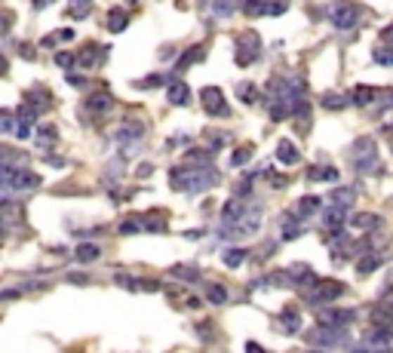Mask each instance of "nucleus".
I'll list each match as a JSON object with an SVG mask.
<instances>
[{
	"instance_id": "nucleus-1",
	"label": "nucleus",
	"mask_w": 393,
	"mask_h": 353,
	"mask_svg": "<svg viewBox=\"0 0 393 353\" xmlns=\"http://www.w3.org/2000/svg\"><path fill=\"white\" fill-rule=\"evenodd\" d=\"M169 184L175 191H185V194H203V191L219 184V172L212 166H197V163H185L169 169Z\"/></svg>"
},
{
	"instance_id": "nucleus-2",
	"label": "nucleus",
	"mask_w": 393,
	"mask_h": 353,
	"mask_svg": "<svg viewBox=\"0 0 393 353\" xmlns=\"http://www.w3.org/2000/svg\"><path fill=\"white\" fill-rule=\"evenodd\" d=\"M354 169L359 175L378 172V145L372 139H356L354 145Z\"/></svg>"
},
{
	"instance_id": "nucleus-3",
	"label": "nucleus",
	"mask_w": 393,
	"mask_h": 353,
	"mask_svg": "<svg viewBox=\"0 0 393 353\" xmlns=\"http://www.w3.org/2000/svg\"><path fill=\"white\" fill-rule=\"evenodd\" d=\"M307 341H311L314 347H347V329L316 323V329L307 335Z\"/></svg>"
},
{
	"instance_id": "nucleus-4",
	"label": "nucleus",
	"mask_w": 393,
	"mask_h": 353,
	"mask_svg": "<svg viewBox=\"0 0 393 353\" xmlns=\"http://www.w3.org/2000/svg\"><path fill=\"white\" fill-rule=\"evenodd\" d=\"M262 58V37H258V31H243V34L237 37V65H252Z\"/></svg>"
},
{
	"instance_id": "nucleus-5",
	"label": "nucleus",
	"mask_w": 393,
	"mask_h": 353,
	"mask_svg": "<svg viewBox=\"0 0 393 353\" xmlns=\"http://www.w3.org/2000/svg\"><path fill=\"white\" fill-rule=\"evenodd\" d=\"M344 295V283L338 280H314V292L307 295V304H332Z\"/></svg>"
},
{
	"instance_id": "nucleus-6",
	"label": "nucleus",
	"mask_w": 393,
	"mask_h": 353,
	"mask_svg": "<svg viewBox=\"0 0 393 353\" xmlns=\"http://www.w3.org/2000/svg\"><path fill=\"white\" fill-rule=\"evenodd\" d=\"M200 105H203V111L209 117H228L231 114L228 98H224V92L219 86H203L200 89Z\"/></svg>"
},
{
	"instance_id": "nucleus-7",
	"label": "nucleus",
	"mask_w": 393,
	"mask_h": 353,
	"mask_svg": "<svg viewBox=\"0 0 393 353\" xmlns=\"http://www.w3.org/2000/svg\"><path fill=\"white\" fill-rule=\"evenodd\" d=\"M329 22L335 25L338 31H350L359 22V6L356 4H347V0H341V4H332L329 6Z\"/></svg>"
},
{
	"instance_id": "nucleus-8",
	"label": "nucleus",
	"mask_w": 393,
	"mask_h": 353,
	"mask_svg": "<svg viewBox=\"0 0 393 353\" xmlns=\"http://www.w3.org/2000/svg\"><path fill=\"white\" fill-rule=\"evenodd\" d=\"M145 129L148 126L141 120H123L120 129H117V145H120L123 150H127L129 145H138V141L145 139Z\"/></svg>"
},
{
	"instance_id": "nucleus-9",
	"label": "nucleus",
	"mask_w": 393,
	"mask_h": 353,
	"mask_svg": "<svg viewBox=\"0 0 393 353\" xmlns=\"http://www.w3.org/2000/svg\"><path fill=\"white\" fill-rule=\"evenodd\" d=\"M323 218V224L329 231H335V228H344V222H347V206H338V203H326V206H320V212H316Z\"/></svg>"
},
{
	"instance_id": "nucleus-10",
	"label": "nucleus",
	"mask_w": 393,
	"mask_h": 353,
	"mask_svg": "<svg viewBox=\"0 0 393 353\" xmlns=\"http://www.w3.org/2000/svg\"><path fill=\"white\" fill-rule=\"evenodd\" d=\"M83 108H86L89 114H98V117H102V114H108V111L114 108V96H111L108 89H98V92H93V96L86 98V105H83Z\"/></svg>"
},
{
	"instance_id": "nucleus-11",
	"label": "nucleus",
	"mask_w": 393,
	"mask_h": 353,
	"mask_svg": "<svg viewBox=\"0 0 393 353\" xmlns=\"http://www.w3.org/2000/svg\"><path fill=\"white\" fill-rule=\"evenodd\" d=\"M34 188H40V175L31 169H15L13 181L6 184V191H34Z\"/></svg>"
},
{
	"instance_id": "nucleus-12",
	"label": "nucleus",
	"mask_w": 393,
	"mask_h": 353,
	"mask_svg": "<svg viewBox=\"0 0 393 353\" xmlns=\"http://www.w3.org/2000/svg\"><path fill=\"white\" fill-rule=\"evenodd\" d=\"M350 319H354V310H323V314H316V323L338 326V329H347Z\"/></svg>"
},
{
	"instance_id": "nucleus-13",
	"label": "nucleus",
	"mask_w": 393,
	"mask_h": 353,
	"mask_svg": "<svg viewBox=\"0 0 393 353\" xmlns=\"http://www.w3.org/2000/svg\"><path fill=\"white\" fill-rule=\"evenodd\" d=\"M277 160H280L283 166H295L298 160H301V150L295 148V141L280 139V141H277Z\"/></svg>"
},
{
	"instance_id": "nucleus-14",
	"label": "nucleus",
	"mask_w": 393,
	"mask_h": 353,
	"mask_svg": "<svg viewBox=\"0 0 393 353\" xmlns=\"http://www.w3.org/2000/svg\"><path fill=\"white\" fill-rule=\"evenodd\" d=\"M166 98H169V105H188L191 98V89L185 80H172L169 86H166Z\"/></svg>"
},
{
	"instance_id": "nucleus-15",
	"label": "nucleus",
	"mask_w": 393,
	"mask_h": 353,
	"mask_svg": "<svg viewBox=\"0 0 393 353\" xmlns=\"http://www.w3.org/2000/svg\"><path fill=\"white\" fill-rule=\"evenodd\" d=\"M320 206H323L320 197H301L295 203V218H311V215L320 212Z\"/></svg>"
},
{
	"instance_id": "nucleus-16",
	"label": "nucleus",
	"mask_w": 393,
	"mask_h": 353,
	"mask_svg": "<svg viewBox=\"0 0 393 353\" xmlns=\"http://www.w3.org/2000/svg\"><path fill=\"white\" fill-rule=\"evenodd\" d=\"M280 326H283V332H289V335L298 332V329H301V314H298V310L292 307V304L283 307V310H280Z\"/></svg>"
},
{
	"instance_id": "nucleus-17",
	"label": "nucleus",
	"mask_w": 393,
	"mask_h": 353,
	"mask_svg": "<svg viewBox=\"0 0 393 353\" xmlns=\"http://www.w3.org/2000/svg\"><path fill=\"white\" fill-rule=\"evenodd\" d=\"M102 56H105V49H98L96 44H89V46H83V53L77 56V65H80V68H93V65L102 62Z\"/></svg>"
},
{
	"instance_id": "nucleus-18",
	"label": "nucleus",
	"mask_w": 393,
	"mask_h": 353,
	"mask_svg": "<svg viewBox=\"0 0 393 353\" xmlns=\"http://www.w3.org/2000/svg\"><path fill=\"white\" fill-rule=\"evenodd\" d=\"M127 25H129V13L127 10H111L108 13V31H111V34H123Z\"/></svg>"
},
{
	"instance_id": "nucleus-19",
	"label": "nucleus",
	"mask_w": 393,
	"mask_h": 353,
	"mask_svg": "<svg viewBox=\"0 0 393 353\" xmlns=\"http://www.w3.org/2000/svg\"><path fill=\"white\" fill-rule=\"evenodd\" d=\"M49 102H53V96H49L46 89H31L28 96H25V105H28V108H34L37 114L44 111V108H49Z\"/></svg>"
},
{
	"instance_id": "nucleus-20",
	"label": "nucleus",
	"mask_w": 393,
	"mask_h": 353,
	"mask_svg": "<svg viewBox=\"0 0 393 353\" xmlns=\"http://www.w3.org/2000/svg\"><path fill=\"white\" fill-rule=\"evenodd\" d=\"M350 98L344 96V92H326V96H320V105L326 108V111H344Z\"/></svg>"
},
{
	"instance_id": "nucleus-21",
	"label": "nucleus",
	"mask_w": 393,
	"mask_h": 353,
	"mask_svg": "<svg viewBox=\"0 0 393 353\" xmlns=\"http://www.w3.org/2000/svg\"><path fill=\"white\" fill-rule=\"evenodd\" d=\"M286 276H292V283H298V285H314V271L307 264H295V267H289Z\"/></svg>"
},
{
	"instance_id": "nucleus-22",
	"label": "nucleus",
	"mask_w": 393,
	"mask_h": 353,
	"mask_svg": "<svg viewBox=\"0 0 393 353\" xmlns=\"http://www.w3.org/2000/svg\"><path fill=\"white\" fill-rule=\"evenodd\" d=\"M98 255H102V249H98L96 243H80V246L74 249V258H77L80 264H89V262H96Z\"/></svg>"
},
{
	"instance_id": "nucleus-23",
	"label": "nucleus",
	"mask_w": 393,
	"mask_h": 353,
	"mask_svg": "<svg viewBox=\"0 0 393 353\" xmlns=\"http://www.w3.org/2000/svg\"><path fill=\"white\" fill-rule=\"evenodd\" d=\"M350 224H354V228H375V231H381L384 228V218L372 215V212H359V215L350 218Z\"/></svg>"
},
{
	"instance_id": "nucleus-24",
	"label": "nucleus",
	"mask_w": 393,
	"mask_h": 353,
	"mask_svg": "<svg viewBox=\"0 0 393 353\" xmlns=\"http://www.w3.org/2000/svg\"><path fill=\"white\" fill-rule=\"evenodd\" d=\"M138 222H141V228L150 233H166V215L163 212H150L145 218H138Z\"/></svg>"
},
{
	"instance_id": "nucleus-25",
	"label": "nucleus",
	"mask_w": 393,
	"mask_h": 353,
	"mask_svg": "<svg viewBox=\"0 0 393 353\" xmlns=\"http://www.w3.org/2000/svg\"><path fill=\"white\" fill-rule=\"evenodd\" d=\"M203 56H206V46H191L185 56H181V62L175 65L179 71H188L191 65H197V62H203Z\"/></svg>"
},
{
	"instance_id": "nucleus-26",
	"label": "nucleus",
	"mask_w": 393,
	"mask_h": 353,
	"mask_svg": "<svg viewBox=\"0 0 393 353\" xmlns=\"http://www.w3.org/2000/svg\"><path fill=\"white\" fill-rule=\"evenodd\" d=\"M93 13V0H68V15L71 19H86Z\"/></svg>"
},
{
	"instance_id": "nucleus-27",
	"label": "nucleus",
	"mask_w": 393,
	"mask_h": 353,
	"mask_svg": "<svg viewBox=\"0 0 393 353\" xmlns=\"http://www.w3.org/2000/svg\"><path fill=\"white\" fill-rule=\"evenodd\" d=\"M172 276H175V280H181V283H197L200 280V271H197V267H191V264H175L172 267Z\"/></svg>"
},
{
	"instance_id": "nucleus-28",
	"label": "nucleus",
	"mask_w": 393,
	"mask_h": 353,
	"mask_svg": "<svg viewBox=\"0 0 393 353\" xmlns=\"http://www.w3.org/2000/svg\"><path fill=\"white\" fill-rule=\"evenodd\" d=\"M246 255H249L246 249H228V252H224V255H221V262H224V264H228L231 271H233V267L246 264Z\"/></svg>"
},
{
	"instance_id": "nucleus-29",
	"label": "nucleus",
	"mask_w": 393,
	"mask_h": 353,
	"mask_svg": "<svg viewBox=\"0 0 393 353\" xmlns=\"http://www.w3.org/2000/svg\"><path fill=\"white\" fill-rule=\"evenodd\" d=\"M375 102V89L372 86H356L354 89V105L356 108H369Z\"/></svg>"
},
{
	"instance_id": "nucleus-30",
	"label": "nucleus",
	"mask_w": 393,
	"mask_h": 353,
	"mask_svg": "<svg viewBox=\"0 0 393 353\" xmlns=\"http://www.w3.org/2000/svg\"><path fill=\"white\" fill-rule=\"evenodd\" d=\"M329 200H332V203H338V206H350L356 200V194H354V188H335Z\"/></svg>"
},
{
	"instance_id": "nucleus-31",
	"label": "nucleus",
	"mask_w": 393,
	"mask_h": 353,
	"mask_svg": "<svg viewBox=\"0 0 393 353\" xmlns=\"http://www.w3.org/2000/svg\"><path fill=\"white\" fill-rule=\"evenodd\" d=\"M298 233H301V228H298V218H295V212H292V215L283 218V240H295Z\"/></svg>"
},
{
	"instance_id": "nucleus-32",
	"label": "nucleus",
	"mask_w": 393,
	"mask_h": 353,
	"mask_svg": "<svg viewBox=\"0 0 393 353\" xmlns=\"http://www.w3.org/2000/svg\"><path fill=\"white\" fill-rule=\"evenodd\" d=\"M381 262H384V258H381V255H375V252H372V255H366L363 262L356 264V274H363V276H366V274L378 271V264H381Z\"/></svg>"
},
{
	"instance_id": "nucleus-33",
	"label": "nucleus",
	"mask_w": 393,
	"mask_h": 353,
	"mask_svg": "<svg viewBox=\"0 0 393 353\" xmlns=\"http://www.w3.org/2000/svg\"><path fill=\"white\" fill-rule=\"evenodd\" d=\"M237 98H240V102H249V105H252L255 98H258L255 83H237Z\"/></svg>"
},
{
	"instance_id": "nucleus-34",
	"label": "nucleus",
	"mask_w": 393,
	"mask_h": 353,
	"mask_svg": "<svg viewBox=\"0 0 393 353\" xmlns=\"http://www.w3.org/2000/svg\"><path fill=\"white\" fill-rule=\"evenodd\" d=\"M37 132H40V136H37V145L44 148V150H46L49 145H56V139H58V136H56V126H40Z\"/></svg>"
},
{
	"instance_id": "nucleus-35",
	"label": "nucleus",
	"mask_w": 393,
	"mask_h": 353,
	"mask_svg": "<svg viewBox=\"0 0 393 353\" xmlns=\"http://www.w3.org/2000/svg\"><path fill=\"white\" fill-rule=\"evenodd\" d=\"M252 154H255V148H252V145H243V148H237V150H233L231 163H233V166H246L249 160H252Z\"/></svg>"
},
{
	"instance_id": "nucleus-36",
	"label": "nucleus",
	"mask_w": 393,
	"mask_h": 353,
	"mask_svg": "<svg viewBox=\"0 0 393 353\" xmlns=\"http://www.w3.org/2000/svg\"><path fill=\"white\" fill-rule=\"evenodd\" d=\"M267 4H271V0H246L243 13L246 15H267Z\"/></svg>"
},
{
	"instance_id": "nucleus-37",
	"label": "nucleus",
	"mask_w": 393,
	"mask_h": 353,
	"mask_svg": "<svg viewBox=\"0 0 393 353\" xmlns=\"http://www.w3.org/2000/svg\"><path fill=\"white\" fill-rule=\"evenodd\" d=\"M209 301H212V304H228V289H224V285H209Z\"/></svg>"
},
{
	"instance_id": "nucleus-38",
	"label": "nucleus",
	"mask_w": 393,
	"mask_h": 353,
	"mask_svg": "<svg viewBox=\"0 0 393 353\" xmlns=\"http://www.w3.org/2000/svg\"><path fill=\"white\" fill-rule=\"evenodd\" d=\"M13 126H15V117H13L10 111H4V108H0V136H10Z\"/></svg>"
},
{
	"instance_id": "nucleus-39",
	"label": "nucleus",
	"mask_w": 393,
	"mask_h": 353,
	"mask_svg": "<svg viewBox=\"0 0 393 353\" xmlns=\"http://www.w3.org/2000/svg\"><path fill=\"white\" fill-rule=\"evenodd\" d=\"M13 175H15V166L6 163V160H0V188H6V184L13 181Z\"/></svg>"
},
{
	"instance_id": "nucleus-40",
	"label": "nucleus",
	"mask_w": 393,
	"mask_h": 353,
	"mask_svg": "<svg viewBox=\"0 0 393 353\" xmlns=\"http://www.w3.org/2000/svg\"><path fill=\"white\" fill-rule=\"evenodd\" d=\"M120 233H123V237L141 233V222H138V218H127V222H120Z\"/></svg>"
},
{
	"instance_id": "nucleus-41",
	"label": "nucleus",
	"mask_w": 393,
	"mask_h": 353,
	"mask_svg": "<svg viewBox=\"0 0 393 353\" xmlns=\"http://www.w3.org/2000/svg\"><path fill=\"white\" fill-rule=\"evenodd\" d=\"M56 65H58V68H65V71H71V68H77V56L58 53V56H56Z\"/></svg>"
},
{
	"instance_id": "nucleus-42",
	"label": "nucleus",
	"mask_w": 393,
	"mask_h": 353,
	"mask_svg": "<svg viewBox=\"0 0 393 353\" xmlns=\"http://www.w3.org/2000/svg\"><path fill=\"white\" fill-rule=\"evenodd\" d=\"M160 83H163L160 74H148V77H141L136 83V89H154V86H160Z\"/></svg>"
},
{
	"instance_id": "nucleus-43",
	"label": "nucleus",
	"mask_w": 393,
	"mask_h": 353,
	"mask_svg": "<svg viewBox=\"0 0 393 353\" xmlns=\"http://www.w3.org/2000/svg\"><path fill=\"white\" fill-rule=\"evenodd\" d=\"M375 62H378L381 68H390V49H387V46H378V49H375Z\"/></svg>"
},
{
	"instance_id": "nucleus-44",
	"label": "nucleus",
	"mask_w": 393,
	"mask_h": 353,
	"mask_svg": "<svg viewBox=\"0 0 393 353\" xmlns=\"http://www.w3.org/2000/svg\"><path fill=\"white\" fill-rule=\"evenodd\" d=\"M68 86L83 89V86H86V77H83V74H68Z\"/></svg>"
},
{
	"instance_id": "nucleus-45",
	"label": "nucleus",
	"mask_w": 393,
	"mask_h": 353,
	"mask_svg": "<svg viewBox=\"0 0 393 353\" xmlns=\"http://www.w3.org/2000/svg\"><path fill=\"white\" fill-rule=\"evenodd\" d=\"M231 13V0H215V15H228Z\"/></svg>"
},
{
	"instance_id": "nucleus-46",
	"label": "nucleus",
	"mask_w": 393,
	"mask_h": 353,
	"mask_svg": "<svg viewBox=\"0 0 393 353\" xmlns=\"http://www.w3.org/2000/svg\"><path fill=\"white\" fill-rule=\"evenodd\" d=\"M10 25H13V13H10V10H4V13H0V31H6Z\"/></svg>"
},
{
	"instance_id": "nucleus-47",
	"label": "nucleus",
	"mask_w": 393,
	"mask_h": 353,
	"mask_svg": "<svg viewBox=\"0 0 393 353\" xmlns=\"http://www.w3.org/2000/svg\"><path fill=\"white\" fill-rule=\"evenodd\" d=\"M56 37L62 40V44H68V40H74V31H71V28H58V31H56Z\"/></svg>"
},
{
	"instance_id": "nucleus-48",
	"label": "nucleus",
	"mask_w": 393,
	"mask_h": 353,
	"mask_svg": "<svg viewBox=\"0 0 393 353\" xmlns=\"http://www.w3.org/2000/svg\"><path fill=\"white\" fill-rule=\"evenodd\" d=\"M22 292L19 289H6V292H0V301H10V298H19Z\"/></svg>"
},
{
	"instance_id": "nucleus-49",
	"label": "nucleus",
	"mask_w": 393,
	"mask_h": 353,
	"mask_svg": "<svg viewBox=\"0 0 393 353\" xmlns=\"http://www.w3.org/2000/svg\"><path fill=\"white\" fill-rule=\"evenodd\" d=\"M6 71H10V62H6V56H0V77H4Z\"/></svg>"
},
{
	"instance_id": "nucleus-50",
	"label": "nucleus",
	"mask_w": 393,
	"mask_h": 353,
	"mask_svg": "<svg viewBox=\"0 0 393 353\" xmlns=\"http://www.w3.org/2000/svg\"><path fill=\"white\" fill-rule=\"evenodd\" d=\"M46 4H53V0H34V6L40 10V6H46Z\"/></svg>"
}]
</instances>
